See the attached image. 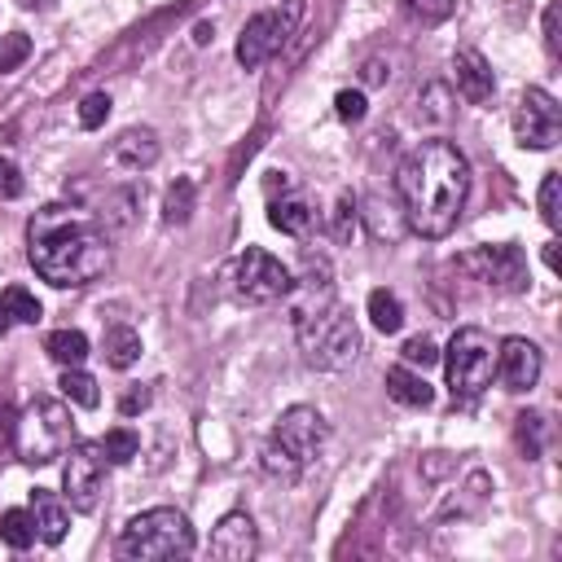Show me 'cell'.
Masks as SVG:
<instances>
[{"label":"cell","mask_w":562,"mask_h":562,"mask_svg":"<svg viewBox=\"0 0 562 562\" xmlns=\"http://www.w3.org/2000/svg\"><path fill=\"white\" fill-rule=\"evenodd\" d=\"M105 119H110V92H88V97L79 101V127L97 132Z\"/></svg>","instance_id":"f546056e"},{"label":"cell","mask_w":562,"mask_h":562,"mask_svg":"<svg viewBox=\"0 0 562 562\" xmlns=\"http://www.w3.org/2000/svg\"><path fill=\"white\" fill-rule=\"evenodd\" d=\"M105 452L101 443H70L66 452V465H61V492H66V505L79 509V514H92L101 505V492H105Z\"/></svg>","instance_id":"30bf717a"},{"label":"cell","mask_w":562,"mask_h":562,"mask_svg":"<svg viewBox=\"0 0 562 562\" xmlns=\"http://www.w3.org/2000/svg\"><path fill=\"white\" fill-rule=\"evenodd\" d=\"M404 9H408L417 22H426V26L452 18V0H404Z\"/></svg>","instance_id":"4dcf8cb0"},{"label":"cell","mask_w":562,"mask_h":562,"mask_svg":"<svg viewBox=\"0 0 562 562\" xmlns=\"http://www.w3.org/2000/svg\"><path fill=\"white\" fill-rule=\"evenodd\" d=\"M26 259L48 285L75 290L110 268V237L97 215H83L66 202H48L26 224Z\"/></svg>","instance_id":"7a4b0ae2"},{"label":"cell","mask_w":562,"mask_h":562,"mask_svg":"<svg viewBox=\"0 0 562 562\" xmlns=\"http://www.w3.org/2000/svg\"><path fill=\"white\" fill-rule=\"evenodd\" d=\"M426 101H430V110H426V119H448V105H439L443 101V88H426Z\"/></svg>","instance_id":"ab89813d"},{"label":"cell","mask_w":562,"mask_h":562,"mask_svg":"<svg viewBox=\"0 0 562 562\" xmlns=\"http://www.w3.org/2000/svg\"><path fill=\"white\" fill-rule=\"evenodd\" d=\"M400 356H404V364H422V369L439 360V351H435V342H430L426 334H413V338L400 347Z\"/></svg>","instance_id":"1f68e13d"},{"label":"cell","mask_w":562,"mask_h":562,"mask_svg":"<svg viewBox=\"0 0 562 562\" xmlns=\"http://www.w3.org/2000/svg\"><path fill=\"white\" fill-rule=\"evenodd\" d=\"M386 395H391L395 404H404V408H430V400H435L430 382H426L422 373H413V364L386 369Z\"/></svg>","instance_id":"d6986e66"},{"label":"cell","mask_w":562,"mask_h":562,"mask_svg":"<svg viewBox=\"0 0 562 562\" xmlns=\"http://www.w3.org/2000/svg\"><path fill=\"white\" fill-rule=\"evenodd\" d=\"M75 443V417L61 400L40 395L22 408V417H13V448L26 465H53L57 457H66Z\"/></svg>","instance_id":"8992f818"},{"label":"cell","mask_w":562,"mask_h":562,"mask_svg":"<svg viewBox=\"0 0 562 562\" xmlns=\"http://www.w3.org/2000/svg\"><path fill=\"white\" fill-rule=\"evenodd\" d=\"M364 79H369V83H382V79H386V70H382L378 61H369V66H364Z\"/></svg>","instance_id":"b9f144b4"},{"label":"cell","mask_w":562,"mask_h":562,"mask_svg":"<svg viewBox=\"0 0 562 562\" xmlns=\"http://www.w3.org/2000/svg\"><path fill=\"white\" fill-rule=\"evenodd\" d=\"M61 395L70 400V404H79V408H97L101 404V391H97V378L92 373H83L79 364L75 369H61Z\"/></svg>","instance_id":"d4e9b609"},{"label":"cell","mask_w":562,"mask_h":562,"mask_svg":"<svg viewBox=\"0 0 562 562\" xmlns=\"http://www.w3.org/2000/svg\"><path fill=\"white\" fill-rule=\"evenodd\" d=\"M369 321H373V329H382V334H395L400 325H404V303L391 294V290H369Z\"/></svg>","instance_id":"603a6c76"},{"label":"cell","mask_w":562,"mask_h":562,"mask_svg":"<svg viewBox=\"0 0 562 562\" xmlns=\"http://www.w3.org/2000/svg\"><path fill=\"white\" fill-rule=\"evenodd\" d=\"M356 215H360L356 202L342 193L338 206H334V237H338V241H351V233H356Z\"/></svg>","instance_id":"836d02e7"},{"label":"cell","mask_w":562,"mask_h":562,"mask_svg":"<svg viewBox=\"0 0 562 562\" xmlns=\"http://www.w3.org/2000/svg\"><path fill=\"white\" fill-rule=\"evenodd\" d=\"M255 553H259V531H255L250 514H241V509L224 514L215 522V531H211V558H220V562H250Z\"/></svg>","instance_id":"5bb4252c"},{"label":"cell","mask_w":562,"mask_h":562,"mask_svg":"<svg viewBox=\"0 0 562 562\" xmlns=\"http://www.w3.org/2000/svg\"><path fill=\"white\" fill-rule=\"evenodd\" d=\"M461 268L474 277V281H483V285H492V290H505V294H518V290H527V259H522V250L514 246V241H501V246H474L470 255H461Z\"/></svg>","instance_id":"8fae6325"},{"label":"cell","mask_w":562,"mask_h":562,"mask_svg":"<svg viewBox=\"0 0 562 562\" xmlns=\"http://www.w3.org/2000/svg\"><path fill=\"white\" fill-rule=\"evenodd\" d=\"M140 360V334L132 325H110L105 329V364L110 369H132Z\"/></svg>","instance_id":"7402d4cb"},{"label":"cell","mask_w":562,"mask_h":562,"mask_svg":"<svg viewBox=\"0 0 562 562\" xmlns=\"http://www.w3.org/2000/svg\"><path fill=\"white\" fill-rule=\"evenodd\" d=\"M233 290H237L241 303H277L294 290V281H290V268L277 255H268L259 246H246L233 263Z\"/></svg>","instance_id":"9c48e42d"},{"label":"cell","mask_w":562,"mask_h":562,"mask_svg":"<svg viewBox=\"0 0 562 562\" xmlns=\"http://www.w3.org/2000/svg\"><path fill=\"white\" fill-rule=\"evenodd\" d=\"M31 518H35V531H40V540H48V544L66 540V527H70V509H66V501H61L57 492H48V487H35V492H31Z\"/></svg>","instance_id":"e0dca14e"},{"label":"cell","mask_w":562,"mask_h":562,"mask_svg":"<svg viewBox=\"0 0 562 562\" xmlns=\"http://www.w3.org/2000/svg\"><path fill=\"white\" fill-rule=\"evenodd\" d=\"M268 224L277 233H285V237H303V233H312L316 211H312V202L303 193H285V198H272L268 202Z\"/></svg>","instance_id":"ac0fdd59"},{"label":"cell","mask_w":562,"mask_h":562,"mask_svg":"<svg viewBox=\"0 0 562 562\" xmlns=\"http://www.w3.org/2000/svg\"><path fill=\"white\" fill-rule=\"evenodd\" d=\"M136 206H140V193H136L132 184H127V189L105 193V202H101V211H97V224L105 228V237L127 233V228H132V220H136Z\"/></svg>","instance_id":"ffe728a7"},{"label":"cell","mask_w":562,"mask_h":562,"mask_svg":"<svg viewBox=\"0 0 562 562\" xmlns=\"http://www.w3.org/2000/svg\"><path fill=\"white\" fill-rule=\"evenodd\" d=\"M518 443L527 457H540V413H522L518 417Z\"/></svg>","instance_id":"d590c367"},{"label":"cell","mask_w":562,"mask_h":562,"mask_svg":"<svg viewBox=\"0 0 562 562\" xmlns=\"http://www.w3.org/2000/svg\"><path fill=\"white\" fill-rule=\"evenodd\" d=\"M452 83H457V92H461L465 101H474V105L492 101V92H496L492 66H487V57H483L479 48H457V53H452Z\"/></svg>","instance_id":"9a60e30c"},{"label":"cell","mask_w":562,"mask_h":562,"mask_svg":"<svg viewBox=\"0 0 562 562\" xmlns=\"http://www.w3.org/2000/svg\"><path fill=\"white\" fill-rule=\"evenodd\" d=\"M193 198H198L193 180L180 176V180L167 189V198H162V220H167V224H189V215H193Z\"/></svg>","instance_id":"484cf974"},{"label":"cell","mask_w":562,"mask_h":562,"mask_svg":"<svg viewBox=\"0 0 562 562\" xmlns=\"http://www.w3.org/2000/svg\"><path fill=\"white\" fill-rule=\"evenodd\" d=\"M544 48L558 53V4L544 9Z\"/></svg>","instance_id":"74e56055"},{"label":"cell","mask_w":562,"mask_h":562,"mask_svg":"<svg viewBox=\"0 0 562 562\" xmlns=\"http://www.w3.org/2000/svg\"><path fill=\"white\" fill-rule=\"evenodd\" d=\"M443 373H448V391L457 400L483 395L496 373V338L479 325H461L443 347Z\"/></svg>","instance_id":"52a82bcc"},{"label":"cell","mask_w":562,"mask_h":562,"mask_svg":"<svg viewBox=\"0 0 562 562\" xmlns=\"http://www.w3.org/2000/svg\"><path fill=\"white\" fill-rule=\"evenodd\" d=\"M110 162L123 171H145L158 162V132L154 127H127L114 145H110Z\"/></svg>","instance_id":"2e32d148"},{"label":"cell","mask_w":562,"mask_h":562,"mask_svg":"<svg viewBox=\"0 0 562 562\" xmlns=\"http://www.w3.org/2000/svg\"><path fill=\"white\" fill-rule=\"evenodd\" d=\"M114 553L127 558V562H167V558H189L193 553V527L180 509L171 505H158V509H145L136 514L119 540H114Z\"/></svg>","instance_id":"5b68a950"},{"label":"cell","mask_w":562,"mask_h":562,"mask_svg":"<svg viewBox=\"0 0 562 562\" xmlns=\"http://www.w3.org/2000/svg\"><path fill=\"white\" fill-rule=\"evenodd\" d=\"M540 215H544L549 228H558V171H549L540 180Z\"/></svg>","instance_id":"e575fe53"},{"label":"cell","mask_w":562,"mask_h":562,"mask_svg":"<svg viewBox=\"0 0 562 562\" xmlns=\"http://www.w3.org/2000/svg\"><path fill=\"white\" fill-rule=\"evenodd\" d=\"M4 303H9V312H13V321H22V325H35L40 316H44V307H40V299L26 290V285H9L4 290Z\"/></svg>","instance_id":"83f0119b"},{"label":"cell","mask_w":562,"mask_h":562,"mask_svg":"<svg viewBox=\"0 0 562 562\" xmlns=\"http://www.w3.org/2000/svg\"><path fill=\"white\" fill-rule=\"evenodd\" d=\"M35 536H40V531H35L31 509H4V514H0V540H4L9 549H18V553H22V549H31V544H35Z\"/></svg>","instance_id":"cb8c5ba5"},{"label":"cell","mask_w":562,"mask_h":562,"mask_svg":"<svg viewBox=\"0 0 562 562\" xmlns=\"http://www.w3.org/2000/svg\"><path fill=\"white\" fill-rule=\"evenodd\" d=\"M562 136V105L544 88H527L514 110V140L522 149H553Z\"/></svg>","instance_id":"7c38bea8"},{"label":"cell","mask_w":562,"mask_h":562,"mask_svg":"<svg viewBox=\"0 0 562 562\" xmlns=\"http://www.w3.org/2000/svg\"><path fill=\"white\" fill-rule=\"evenodd\" d=\"M26 57H31V35H22V31H9V35H0V75L18 70Z\"/></svg>","instance_id":"f1b7e54d"},{"label":"cell","mask_w":562,"mask_h":562,"mask_svg":"<svg viewBox=\"0 0 562 562\" xmlns=\"http://www.w3.org/2000/svg\"><path fill=\"white\" fill-rule=\"evenodd\" d=\"M145 404H149V391L140 386V391H127V395L119 400V413H127V417H132V413H140Z\"/></svg>","instance_id":"f35d334b"},{"label":"cell","mask_w":562,"mask_h":562,"mask_svg":"<svg viewBox=\"0 0 562 562\" xmlns=\"http://www.w3.org/2000/svg\"><path fill=\"white\" fill-rule=\"evenodd\" d=\"M294 334H299V351H303V360L312 369H329V373L347 369L356 360V351H360V329H356L351 312L338 299H329V303H321L312 312H299L294 316Z\"/></svg>","instance_id":"277c9868"},{"label":"cell","mask_w":562,"mask_h":562,"mask_svg":"<svg viewBox=\"0 0 562 562\" xmlns=\"http://www.w3.org/2000/svg\"><path fill=\"white\" fill-rule=\"evenodd\" d=\"M325 439H329V426L325 417L312 408V404H294L277 417L272 435L263 439V474L268 479H281V483H299L325 452Z\"/></svg>","instance_id":"3957f363"},{"label":"cell","mask_w":562,"mask_h":562,"mask_svg":"<svg viewBox=\"0 0 562 562\" xmlns=\"http://www.w3.org/2000/svg\"><path fill=\"white\" fill-rule=\"evenodd\" d=\"M13 329V312H9V303H4V294H0V338Z\"/></svg>","instance_id":"60d3db41"},{"label":"cell","mask_w":562,"mask_h":562,"mask_svg":"<svg viewBox=\"0 0 562 562\" xmlns=\"http://www.w3.org/2000/svg\"><path fill=\"white\" fill-rule=\"evenodd\" d=\"M299 13H303V0H285V9H263V13H255V18L241 26V35H237V61H241L246 70H259L268 57H277V53L285 48V40L294 35Z\"/></svg>","instance_id":"ba28073f"},{"label":"cell","mask_w":562,"mask_h":562,"mask_svg":"<svg viewBox=\"0 0 562 562\" xmlns=\"http://www.w3.org/2000/svg\"><path fill=\"white\" fill-rule=\"evenodd\" d=\"M44 351H48L61 369H75V364L88 360V334H83V329H53V334L44 338Z\"/></svg>","instance_id":"44dd1931"},{"label":"cell","mask_w":562,"mask_h":562,"mask_svg":"<svg viewBox=\"0 0 562 562\" xmlns=\"http://www.w3.org/2000/svg\"><path fill=\"white\" fill-rule=\"evenodd\" d=\"M22 189H26V180H22L18 162L0 154V198H4V202H9V198H22Z\"/></svg>","instance_id":"8d00e7d4"},{"label":"cell","mask_w":562,"mask_h":562,"mask_svg":"<svg viewBox=\"0 0 562 562\" xmlns=\"http://www.w3.org/2000/svg\"><path fill=\"white\" fill-rule=\"evenodd\" d=\"M334 110H338V119H342V123H360L369 105H364V92H356V88H342V92L334 97Z\"/></svg>","instance_id":"d6a6232c"},{"label":"cell","mask_w":562,"mask_h":562,"mask_svg":"<svg viewBox=\"0 0 562 562\" xmlns=\"http://www.w3.org/2000/svg\"><path fill=\"white\" fill-rule=\"evenodd\" d=\"M544 263L558 272V241H549V246H544Z\"/></svg>","instance_id":"7bdbcfd3"},{"label":"cell","mask_w":562,"mask_h":562,"mask_svg":"<svg viewBox=\"0 0 562 562\" xmlns=\"http://www.w3.org/2000/svg\"><path fill=\"white\" fill-rule=\"evenodd\" d=\"M101 452H105V461H110V465H127V461L140 452V439H136V430L114 426V430L101 439Z\"/></svg>","instance_id":"4316f807"},{"label":"cell","mask_w":562,"mask_h":562,"mask_svg":"<svg viewBox=\"0 0 562 562\" xmlns=\"http://www.w3.org/2000/svg\"><path fill=\"white\" fill-rule=\"evenodd\" d=\"M395 193L404 202V224L417 233V237H448L465 211V198H470V162L465 154L435 136V140H422L395 171Z\"/></svg>","instance_id":"6da1fadb"},{"label":"cell","mask_w":562,"mask_h":562,"mask_svg":"<svg viewBox=\"0 0 562 562\" xmlns=\"http://www.w3.org/2000/svg\"><path fill=\"white\" fill-rule=\"evenodd\" d=\"M540 369H544V356H540V347L531 338L514 334V338L496 342V373H501V382L509 391H531L540 382Z\"/></svg>","instance_id":"4fadbf2b"}]
</instances>
